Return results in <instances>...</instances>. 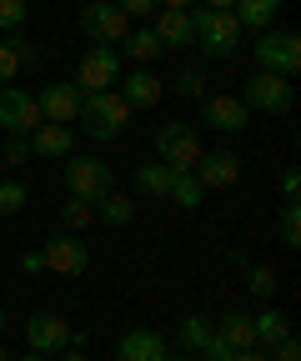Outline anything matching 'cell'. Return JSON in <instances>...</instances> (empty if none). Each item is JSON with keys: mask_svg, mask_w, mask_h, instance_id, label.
<instances>
[{"mask_svg": "<svg viewBox=\"0 0 301 361\" xmlns=\"http://www.w3.org/2000/svg\"><path fill=\"white\" fill-rule=\"evenodd\" d=\"M131 106L121 101V90H91L80 101V126L91 130V141H116V135L131 126Z\"/></svg>", "mask_w": 301, "mask_h": 361, "instance_id": "6da1fadb", "label": "cell"}, {"mask_svg": "<svg viewBox=\"0 0 301 361\" xmlns=\"http://www.w3.org/2000/svg\"><path fill=\"white\" fill-rule=\"evenodd\" d=\"M186 16H191V25H196V45H201L206 56H216V61L236 56V45H241V25H236V16H231V11L191 6Z\"/></svg>", "mask_w": 301, "mask_h": 361, "instance_id": "7a4b0ae2", "label": "cell"}, {"mask_svg": "<svg viewBox=\"0 0 301 361\" xmlns=\"http://www.w3.org/2000/svg\"><path fill=\"white\" fill-rule=\"evenodd\" d=\"M256 66H262L266 75H281V80H296L301 71V40L291 30H262L256 35Z\"/></svg>", "mask_w": 301, "mask_h": 361, "instance_id": "3957f363", "label": "cell"}, {"mask_svg": "<svg viewBox=\"0 0 301 361\" xmlns=\"http://www.w3.org/2000/svg\"><path fill=\"white\" fill-rule=\"evenodd\" d=\"M66 186H70L75 201L96 206L106 191H116V176H111V166L101 156H66Z\"/></svg>", "mask_w": 301, "mask_h": 361, "instance_id": "277c9868", "label": "cell"}, {"mask_svg": "<svg viewBox=\"0 0 301 361\" xmlns=\"http://www.w3.org/2000/svg\"><path fill=\"white\" fill-rule=\"evenodd\" d=\"M156 161H166L171 171H191L196 161H201V135L186 126V121H166L161 130H156Z\"/></svg>", "mask_w": 301, "mask_h": 361, "instance_id": "5b68a950", "label": "cell"}, {"mask_svg": "<svg viewBox=\"0 0 301 361\" xmlns=\"http://www.w3.org/2000/svg\"><path fill=\"white\" fill-rule=\"evenodd\" d=\"M241 106H246V111H262V116H286V111L296 106V90H291V80H281V75L256 71V75L246 80V90H241Z\"/></svg>", "mask_w": 301, "mask_h": 361, "instance_id": "8992f818", "label": "cell"}, {"mask_svg": "<svg viewBox=\"0 0 301 361\" xmlns=\"http://www.w3.org/2000/svg\"><path fill=\"white\" fill-rule=\"evenodd\" d=\"M121 71H125V61H121L116 45H91V51L80 56V66H75V85L85 96H91V90H111L121 80Z\"/></svg>", "mask_w": 301, "mask_h": 361, "instance_id": "52a82bcc", "label": "cell"}, {"mask_svg": "<svg viewBox=\"0 0 301 361\" xmlns=\"http://www.w3.org/2000/svg\"><path fill=\"white\" fill-rule=\"evenodd\" d=\"M40 121H46V116H40V106H35L30 90H20V85L0 90V130H6V135H30Z\"/></svg>", "mask_w": 301, "mask_h": 361, "instance_id": "ba28073f", "label": "cell"}, {"mask_svg": "<svg viewBox=\"0 0 301 361\" xmlns=\"http://www.w3.org/2000/svg\"><path fill=\"white\" fill-rule=\"evenodd\" d=\"M80 30L91 35L96 45H121L125 35H131V20H125L111 0H91V6L80 11Z\"/></svg>", "mask_w": 301, "mask_h": 361, "instance_id": "9c48e42d", "label": "cell"}, {"mask_svg": "<svg viewBox=\"0 0 301 361\" xmlns=\"http://www.w3.org/2000/svg\"><path fill=\"white\" fill-rule=\"evenodd\" d=\"M40 251H46V271H56V276H85V266H91V251H85V241L75 231L51 236Z\"/></svg>", "mask_w": 301, "mask_h": 361, "instance_id": "30bf717a", "label": "cell"}, {"mask_svg": "<svg viewBox=\"0 0 301 361\" xmlns=\"http://www.w3.org/2000/svg\"><path fill=\"white\" fill-rule=\"evenodd\" d=\"M80 101H85V90H80L75 80H51V85L35 96L40 116H46V121H56V126H70V121H80Z\"/></svg>", "mask_w": 301, "mask_h": 361, "instance_id": "8fae6325", "label": "cell"}, {"mask_svg": "<svg viewBox=\"0 0 301 361\" xmlns=\"http://www.w3.org/2000/svg\"><path fill=\"white\" fill-rule=\"evenodd\" d=\"M25 341H30V351H40V356L66 351V346H70V326H66V316H56V311H30V322H25Z\"/></svg>", "mask_w": 301, "mask_h": 361, "instance_id": "7c38bea8", "label": "cell"}, {"mask_svg": "<svg viewBox=\"0 0 301 361\" xmlns=\"http://www.w3.org/2000/svg\"><path fill=\"white\" fill-rule=\"evenodd\" d=\"M161 96H166V85H161V75L151 66L121 71V101L131 106V111H151V106H161Z\"/></svg>", "mask_w": 301, "mask_h": 361, "instance_id": "4fadbf2b", "label": "cell"}, {"mask_svg": "<svg viewBox=\"0 0 301 361\" xmlns=\"http://www.w3.org/2000/svg\"><path fill=\"white\" fill-rule=\"evenodd\" d=\"M201 121L216 130V135H241L251 111L241 106V96H201Z\"/></svg>", "mask_w": 301, "mask_h": 361, "instance_id": "5bb4252c", "label": "cell"}, {"mask_svg": "<svg viewBox=\"0 0 301 361\" xmlns=\"http://www.w3.org/2000/svg\"><path fill=\"white\" fill-rule=\"evenodd\" d=\"M191 176L201 180V191H231L236 176H241V161L231 151H201V161L191 166Z\"/></svg>", "mask_w": 301, "mask_h": 361, "instance_id": "9a60e30c", "label": "cell"}, {"mask_svg": "<svg viewBox=\"0 0 301 361\" xmlns=\"http://www.w3.org/2000/svg\"><path fill=\"white\" fill-rule=\"evenodd\" d=\"M166 356H171V346L156 326H136L116 341V361H166Z\"/></svg>", "mask_w": 301, "mask_h": 361, "instance_id": "2e32d148", "label": "cell"}, {"mask_svg": "<svg viewBox=\"0 0 301 361\" xmlns=\"http://www.w3.org/2000/svg\"><path fill=\"white\" fill-rule=\"evenodd\" d=\"M151 30L161 35L166 51H191V40H196V25H191V16H186V11H156Z\"/></svg>", "mask_w": 301, "mask_h": 361, "instance_id": "e0dca14e", "label": "cell"}, {"mask_svg": "<svg viewBox=\"0 0 301 361\" xmlns=\"http://www.w3.org/2000/svg\"><path fill=\"white\" fill-rule=\"evenodd\" d=\"M30 156H46V161H66L70 156V126H56V121H40L30 135Z\"/></svg>", "mask_w": 301, "mask_h": 361, "instance_id": "ac0fdd59", "label": "cell"}, {"mask_svg": "<svg viewBox=\"0 0 301 361\" xmlns=\"http://www.w3.org/2000/svg\"><path fill=\"white\" fill-rule=\"evenodd\" d=\"M211 326H216V341H221V346H231V351L256 346V336H251V311H241V306L221 311V322H211Z\"/></svg>", "mask_w": 301, "mask_h": 361, "instance_id": "d6986e66", "label": "cell"}, {"mask_svg": "<svg viewBox=\"0 0 301 361\" xmlns=\"http://www.w3.org/2000/svg\"><path fill=\"white\" fill-rule=\"evenodd\" d=\"M231 16H236L241 30H256V35H262V30H271V20L281 16V0H236Z\"/></svg>", "mask_w": 301, "mask_h": 361, "instance_id": "ffe728a7", "label": "cell"}, {"mask_svg": "<svg viewBox=\"0 0 301 361\" xmlns=\"http://www.w3.org/2000/svg\"><path fill=\"white\" fill-rule=\"evenodd\" d=\"M121 45H125L121 61H136V66H151V61L166 56V45H161V35H156L151 25H131V35H125Z\"/></svg>", "mask_w": 301, "mask_h": 361, "instance_id": "44dd1931", "label": "cell"}, {"mask_svg": "<svg viewBox=\"0 0 301 361\" xmlns=\"http://www.w3.org/2000/svg\"><path fill=\"white\" fill-rule=\"evenodd\" d=\"M251 336H256V346H276L291 336V322L276 306H262V311H251Z\"/></svg>", "mask_w": 301, "mask_h": 361, "instance_id": "7402d4cb", "label": "cell"}, {"mask_svg": "<svg viewBox=\"0 0 301 361\" xmlns=\"http://www.w3.org/2000/svg\"><path fill=\"white\" fill-rule=\"evenodd\" d=\"M176 341H181L186 351H196V356H201L211 341H216V326H211L201 311H186V316H181V326H176Z\"/></svg>", "mask_w": 301, "mask_h": 361, "instance_id": "603a6c76", "label": "cell"}, {"mask_svg": "<svg viewBox=\"0 0 301 361\" xmlns=\"http://www.w3.org/2000/svg\"><path fill=\"white\" fill-rule=\"evenodd\" d=\"M171 180H176V171H171L166 161H146V166H136V191H141V196H166V191H171Z\"/></svg>", "mask_w": 301, "mask_h": 361, "instance_id": "cb8c5ba5", "label": "cell"}, {"mask_svg": "<svg viewBox=\"0 0 301 361\" xmlns=\"http://www.w3.org/2000/svg\"><path fill=\"white\" fill-rule=\"evenodd\" d=\"M166 201H171V206H181V211H201L206 191H201V180H196L191 171H176V180H171V191H166Z\"/></svg>", "mask_w": 301, "mask_h": 361, "instance_id": "d4e9b609", "label": "cell"}, {"mask_svg": "<svg viewBox=\"0 0 301 361\" xmlns=\"http://www.w3.org/2000/svg\"><path fill=\"white\" fill-rule=\"evenodd\" d=\"M241 276H246V291H251L256 301H266V306L276 301V291H281V276H276L271 266H256V261H251V266L241 271Z\"/></svg>", "mask_w": 301, "mask_h": 361, "instance_id": "484cf974", "label": "cell"}, {"mask_svg": "<svg viewBox=\"0 0 301 361\" xmlns=\"http://www.w3.org/2000/svg\"><path fill=\"white\" fill-rule=\"evenodd\" d=\"M96 221H106V226H131V221H136V206H131V196H121V191H106V196L96 201Z\"/></svg>", "mask_w": 301, "mask_h": 361, "instance_id": "4316f807", "label": "cell"}, {"mask_svg": "<svg viewBox=\"0 0 301 361\" xmlns=\"http://www.w3.org/2000/svg\"><path fill=\"white\" fill-rule=\"evenodd\" d=\"M30 206V186L25 180H0V216H20Z\"/></svg>", "mask_w": 301, "mask_h": 361, "instance_id": "83f0119b", "label": "cell"}, {"mask_svg": "<svg viewBox=\"0 0 301 361\" xmlns=\"http://www.w3.org/2000/svg\"><path fill=\"white\" fill-rule=\"evenodd\" d=\"M276 231H281V246H286V251H296V246H301V206H296V201H286V206H281Z\"/></svg>", "mask_w": 301, "mask_h": 361, "instance_id": "f1b7e54d", "label": "cell"}, {"mask_svg": "<svg viewBox=\"0 0 301 361\" xmlns=\"http://www.w3.org/2000/svg\"><path fill=\"white\" fill-rule=\"evenodd\" d=\"M61 221H66V231H85V226H96V206H91V201H75V196H66Z\"/></svg>", "mask_w": 301, "mask_h": 361, "instance_id": "f546056e", "label": "cell"}, {"mask_svg": "<svg viewBox=\"0 0 301 361\" xmlns=\"http://www.w3.org/2000/svg\"><path fill=\"white\" fill-rule=\"evenodd\" d=\"M176 96H181V101H201V96H206V75H201L196 66L176 71Z\"/></svg>", "mask_w": 301, "mask_h": 361, "instance_id": "4dcf8cb0", "label": "cell"}, {"mask_svg": "<svg viewBox=\"0 0 301 361\" xmlns=\"http://www.w3.org/2000/svg\"><path fill=\"white\" fill-rule=\"evenodd\" d=\"M30 20V0H0V30H20Z\"/></svg>", "mask_w": 301, "mask_h": 361, "instance_id": "1f68e13d", "label": "cell"}, {"mask_svg": "<svg viewBox=\"0 0 301 361\" xmlns=\"http://www.w3.org/2000/svg\"><path fill=\"white\" fill-rule=\"evenodd\" d=\"M111 6H116L125 20H151V16H156V0H111Z\"/></svg>", "mask_w": 301, "mask_h": 361, "instance_id": "d6a6232c", "label": "cell"}, {"mask_svg": "<svg viewBox=\"0 0 301 361\" xmlns=\"http://www.w3.org/2000/svg\"><path fill=\"white\" fill-rule=\"evenodd\" d=\"M0 156H6V166H25V161H30V141H25V135H11Z\"/></svg>", "mask_w": 301, "mask_h": 361, "instance_id": "836d02e7", "label": "cell"}, {"mask_svg": "<svg viewBox=\"0 0 301 361\" xmlns=\"http://www.w3.org/2000/svg\"><path fill=\"white\" fill-rule=\"evenodd\" d=\"M16 71H20V61H16V51H11V45H6V40H0V85H11V80H16Z\"/></svg>", "mask_w": 301, "mask_h": 361, "instance_id": "e575fe53", "label": "cell"}, {"mask_svg": "<svg viewBox=\"0 0 301 361\" xmlns=\"http://www.w3.org/2000/svg\"><path fill=\"white\" fill-rule=\"evenodd\" d=\"M266 361H301V346H296V336H286V341H276Z\"/></svg>", "mask_w": 301, "mask_h": 361, "instance_id": "d590c367", "label": "cell"}, {"mask_svg": "<svg viewBox=\"0 0 301 361\" xmlns=\"http://www.w3.org/2000/svg\"><path fill=\"white\" fill-rule=\"evenodd\" d=\"M281 196H286V201H296V196H301V171H296V166H286V171H281Z\"/></svg>", "mask_w": 301, "mask_h": 361, "instance_id": "8d00e7d4", "label": "cell"}, {"mask_svg": "<svg viewBox=\"0 0 301 361\" xmlns=\"http://www.w3.org/2000/svg\"><path fill=\"white\" fill-rule=\"evenodd\" d=\"M61 361H91V356H85V336L80 331H70V346L61 351Z\"/></svg>", "mask_w": 301, "mask_h": 361, "instance_id": "74e56055", "label": "cell"}, {"mask_svg": "<svg viewBox=\"0 0 301 361\" xmlns=\"http://www.w3.org/2000/svg\"><path fill=\"white\" fill-rule=\"evenodd\" d=\"M20 271H25V276H40V271H46V251H25L20 256Z\"/></svg>", "mask_w": 301, "mask_h": 361, "instance_id": "f35d334b", "label": "cell"}, {"mask_svg": "<svg viewBox=\"0 0 301 361\" xmlns=\"http://www.w3.org/2000/svg\"><path fill=\"white\" fill-rule=\"evenodd\" d=\"M6 45H11V51H16V61H20V66H25V61H35V45H30L25 35H16V40H6Z\"/></svg>", "mask_w": 301, "mask_h": 361, "instance_id": "ab89813d", "label": "cell"}, {"mask_svg": "<svg viewBox=\"0 0 301 361\" xmlns=\"http://www.w3.org/2000/svg\"><path fill=\"white\" fill-rule=\"evenodd\" d=\"M231 361H266L262 346H246V351H231Z\"/></svg>", "mask_w": 301, "mask_h": 361, "instance_id": "60d3db41", "label": "cell"}, {"mask_svg": "<svg viewBox=\"0 0 301 361\" xmlns=\"http://www.w3.org/2000/svg\"><path fill=\"white\" fill-rule=\"evenodd\" d=\"M196 0H156V11H191Z\"/></svg>", "mask_w": 301, "mask_h": 361, "instance_id": "b9f144b4", "label": "cell"}, {"mask_svg": "<svg viewBox=\"0 0 301 361\" xmlns=\"http://www.w3.org/2000/svg\"><path fill=\"white\" fill-rule=\"evenodd\" d=\"M206 6H211V11H231V6H236V0H206Z\"/></svg>", "mask_w": 301, "mask_h": 361, "instance_id": "7bdbcfd3", "label": "cell"}, {"mask_svg": "<svg viewBox=\"0 0 301 361\" xmlns=\"http://www.w3.org/2000/svg\"><path fill=\"white\" fill-rule=\"evenodd\" d=\"M16 361H51V356H40V351H25V356H16Z\"/></svg>", "mask_w": 301, "mask_h": 361, "instance_id": "ee69618b", "label": "cell"}, {"mask_svg": "<svg viewBox=\"0 0 301 361\" xmlns=\"http://www.w3.org/2000/svg\"><path fill=\"white\" fill-rule=\"evenodd\" d=\"M0 331H6V306H0Z\"/></svg>", "mask_w": 301, "mask_h": 361, "instance_id": "f6af8a7d", "label": "cell"}, {"mask_svg": "<svg viewBox=\"0 0 301 361\" xmlns=\"http://www.w3.org/2000/svg\"><path fill=\"white\" fill-rule=\"evenodd\" d=\"M166 361H191V356H166Z\"/></svg>", "mask_w": 301, "mask_h": 361, "instance_id": "bcb514c9", "label": "cell"}, {"mask_svg": "<svg viewBox=\"0 0 301 361\" xmlns=\"http://www.w3.org/2000/svg\"><path fill=\"white\" fill-rule=\"evenodd\" d=\"M0 361H11V356H6V351H0Z\"/></svg>", "mask_w": 301, "mask_h": 361, "instance_id": "7dc6e473", "label": "cell"}, {"mask_svg": "<svg viewBox=\"0 0 301 361\" xmlns=\"http://www.w3.org/2000/svg\"><path fill=\"white\" fill-rule=\"evenodd\" d=\"M191 361H196V356H191ZM201 361H206V356H201Z\"/></svg>", "mask_w": 301, "mask_h": 361, "instance_id": "c3c4849f", "label": "cell"}]
</instances>
